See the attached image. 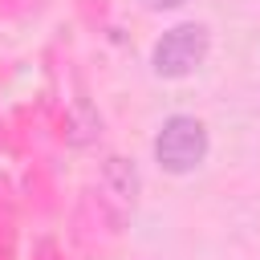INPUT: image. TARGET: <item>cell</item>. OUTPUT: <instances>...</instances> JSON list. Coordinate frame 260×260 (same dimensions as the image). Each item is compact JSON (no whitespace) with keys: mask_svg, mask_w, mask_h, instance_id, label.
Wrapping results in <instances>:
<instances>
[{"mask_svg":"<svg viewBox=\"0 0 260 260\" xmlns=\"http://www.w3.org/2000/svg\"><path fill=\"white\" fill-rule=\"evenodd\" d=\"M207 126L195 114H171L154 134V162L167 175H191L207 158Z\"/></svg>","mask_w":260,"mask_h":260,"instance_id":"obj_1","label":"cell"},{"mask_svg":"<svg viewBox=\"0 0 260 260\" xmlns=\"http://www.w3.org/2000/svg\"><path fill=\"white\" fill-rule=\"evenodd\" d=\"M146 8H179V4H187V0H142Z\"/></svg>","mask_w":260,"mask_h":260,"instance_id":"obj_3","label":"cell"},{"mask_svg":"<svg viewBox=\"0 0 260 260\" xmlns=\"http://www.w3.org/2000/svg\"><path fill=\"white\" fill-rule=\"evenodd\" d=\"M207 49H211V32L203 24H175L171 32H162L150 49V69L167 81H179L187 73H195L203 61H207Z\"/></svg>","mask_w":260,"mask_h":260,"instance_id":"obj_2","label":"cell"}]
</instances>
